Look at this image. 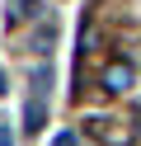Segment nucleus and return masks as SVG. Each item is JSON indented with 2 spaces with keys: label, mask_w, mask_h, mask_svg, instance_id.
Masks as SVG:
<instances>
[{
  "label": "nucleus",
  "mask_w": 141,
  "mask_h": 146,
  "mask_svg": "<svg viewBox=\"0 0 141 146\" xmlns=\"http://www.w3.org/2000/svg\"><path fill=\"white\" fill-rule=\"evenodd\" d=\"M0 146H14V132H9L5 123H0Z\"/></svg>",
  "instance_id": "423d86ee"
},
{
  "label": "nucleus",
  "mask_w": 141,
  "mask_h": 146,
  "mask_svg": "<svg viewBox=\"0 0 141 146\" xmlns=\"http://www.w3.org/2000/svg\"><path fill=\"white\" fill-rule=\"evenodd\" d=\"M52 38H56V33H52V24H47V29H38L33 38H28V52H47V47H52Z\"/></svg>",
  "instance_id": "39448f33"
},
{
  "label": "nucleus",
  "mask_w": 141,
  "mask_h": 146,
  "mask_svg": "<svg viewBox=\"0 0 141 146\" xmlns=\"http://www.w3.org/2000/svg\"><path fill=\"white\" fill-rule=\"evenodd\" d=\"M38 14H42V0H9L5 24H9V29H24V24H33Z\"/></svg>",
  "instance_id": "7ed1b4c3"
},
{
  "label": "nucleus",
  "mask_w": 141,
  "mask_h": 146,
  "mask_svg": "<svg viewBox=\"0 0 141 146\" xmlns=\"http://www.w3.org/2000/svg\"><path fill=\"white\" fill-rule=\"evenodd\" d=\"M47 127V94H28L24 104V132H42Z\"/></svg>",
  "instance_id": "20e7f679"
},
{
  "label": "nucleus",
  "mask_w": 141,
  "mask_h": 146,
  "mask_svg": "<svg viewBox=\"0 0 141 146\" xmlns=\"http://www.w3.org/2000/svg\"><path fill=\"white\" fill-rule=\"evenodd\" d=\"M132 132H141V104H136V113H132Z\"/></svg>",
  "instance_id": "0eeeda50"
},
{
  "label": "nucleus",
  "mask_w": 141,
  "mask_h": 146,
  "mask_svg": "<svg viewBox=\"0 0 141 146\" xmlns=\"http://www.w3.org/2000/svg\"><path fill=\"white\" fill-rule=\"evenodd\" d=\"M85 132H89L94 141H103V146H132V137H136L127 123H118V118H103V113L85 118Z\"/></svg>",
  "instance_id": "f257e3e1"
},
{
  "label": "nucleus",
  "mask_w": 141,
  "mask_h": 146,
  "mask_svg": "<svg viewBox=\"0 0 141 146\" xmlns=\"http://www.w3.org/2000/svg\"><path fill=\"white\" fill-rule=\"evenodd\" d=\"M132 80H136L132 61H108V66H103V90H108V94H127Z\"/></svg>",
  "instance_id": "f03ea898"
},
{
  "label": "nucleus",
  "mask_w": 141,
  "mask_h": 146,
  "mask_svg": "<svg viewBox=\"0 0 141 146\" xmlns=\"http://www.w3.org/2000/svg\"><path fill=\"white\" fill-rule=\"evenodd\" d=\"M5 90H9V85H5V71H0V94H5Z\"/></svg>",
  "instance_id": "6e6552de"
}]
</instances>
